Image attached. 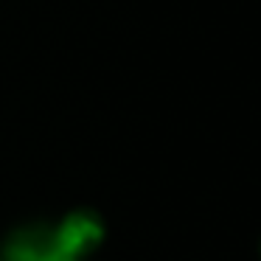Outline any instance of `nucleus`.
Masks as SVG:
<instances>
[{
  "label": "nucleus",
  "mask_w": 261,
  "mask_h": 261,
  "mask_svg": "<svg viewBox=\"0 0 261 261\" xmlns=\"http://www.w3.org/2000/svg\"><path fill=\"white\" fill-rule=\"evenodd\" d=\"M0 261H76L59 250L54 242V230L42 225H31L23 230H14L3 242Z\"/></svg>",
  "instance_id": "f03ea898"
},
{
  "label": "nucleus",
  "mask_w": 261,
  "mask_h": 261,
  "mask_svg": "<svg viewBox=\"0 0 261 261\" xmlns=\"http://www.w3.org/2000/svg\"><path fill=\"white\" fill-rule=\"evenodd\" d=\"M51 230H54V242L59 244V250L76 261L87 258L104 242V222L96 211H73Z\"/></svg>",
  "instance_id": "f257e3e1"
}]
</instances>
